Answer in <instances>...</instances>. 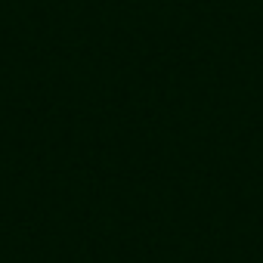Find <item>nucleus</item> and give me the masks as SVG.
I'll use <instances>...</instances> for the list:
<instances>
[]
</instances>
